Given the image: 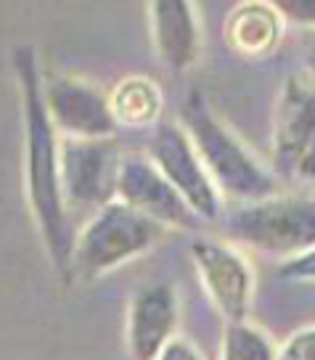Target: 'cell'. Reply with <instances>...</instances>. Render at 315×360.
Here are the masks:
<instances>
[{
    "label": "cell",
    "mask_w": 315,
    "mask_h": 360,
    "mask_svg": "<svg viewBox=\"0 0 315 360\" xmlns=\"http://www.w3.org/2000/svg\"><path fill=\"white\" fill-rule=\"evenodd\" d=\"M122 154L112 138L58 141V180L67 207H96L117 202Z\"/></svg>",
    "instance_id": "cell-4"
},
{
    "label": "cell",
    "mask_w": 315,
    "mask_h": 360,
    "mask_svg": "<svg viewBox=\"0 0 315 360\" xmlns=\"http://www.w3.org/2000/svg\"><path fill=\"white\" fill-rule=\"evenodd\" d=\"M159 56L172 72H183L196 56V24L188 3L165 0L151 6Z\"/></svg>",
    "instance_id": "cell-12"
},
{
    "label": "cell",
    "mask_w": 315,
    "mask_h": 360,
    "mask_svg": "<svg viewBox=\"0 0 315 360\" xmlns=\"http://www.w3.org/2000/svg\"><path fill=\"white\" fill-rule=\"evenodd\" d=\"M117 196L124 207L141 212L162 228L165 225H178V228L196 225V214L191 207L183 202V196L169 186L167 178L143 157H122Z\"/></svg>",
    "instance_id": "cell-9"
},
{
    "label": "cell",
    "mask_w": 315,
    "mask_h": 360,
    "mask_svg": "<svg viewBox=\"0 0 315 360\" xmlns=\"http://www.w3.org/2000/svg\"><path fill=\"white\" fill-rule=\"evenodd\" d=\"M175 294L167 283L146 286L133 297L127 318V342L135 360H157L175 328Z\"/></svg>",
    "instance_id": "cell-11"
},
{
    "label": "cell",
    "mask_w": 315,
    "mask_h": 360,
    "mask_svg": "<svg viewBox=\"0 0 315 360\" xmlns=\"http://www.w3.org/2000/svg\"><path fill=\"white\" fill-rule=\"evenodd\" d=\"M183 120L199 148V157L207 162V169L223 191L238 199H259L273 193V178L225 133L199 93H191L188 101L183 103Z\"/></svg>",
    "instance_id": "cell-3"
},
{
    "label": "cell",
    "mask_w": 315,
    "mask_h": 360,
    "mask_svg": "<svg viewBox=\"0 0 315 360\" xmlns=\"http://www.w3.org/2000/svg\"><path fill=\"white\" fill-rule=\"evenodd\" d=\"M276 34V22L265 8H247L238 13V19L233 22V40L241 48H265L273 43Z\"/></svg>",
    "instance_id": "cell-15"
},
{
    "label": "cell",
    "mask_w": 315,
    "mask_h": 360,
    "mask_svg": "<svg viewBox=\"0 0 315 360\" xmlns=\"http://www.w3.org/2000/svg\"><path fill=\"white\" fill-rule=\"evenodd\" d=\"M307 61H310V69L315 75V30L307 32Z\"/></svg>",
    "instance_id": "cell-19"
},
{
    "label": "cell",
    "mask_w": 315,
    "mask_h": 360,
    "mask_svg": "<svg viewBox=\"0 0 315 360\" xmlns=\"http://www.w3.org/2000/svg\"><path fill=\"white\" fill-rule=\"evenodd\" d=\"M278 360H315V328H307L286 345Z\"/></svg>",
    "instance_id": "cell-16"
},
{
    "label": "cell",
    "mask_w": 315,
    "mask_h": 360,
    "mask_svg": "<svg viewBox=\"0 0 315 360\" xmlns=\"http://www.w3.org/2000/svg\"><path fill=\"white\" fill-rule=\"evenodd\" d=\"M276 172L286 180H315V82L294 77L276 117Z\"/></svg>",
    "instance_id": "cell-5"
},
{
    "label": "cell",
    "mask_w": 315,
    "mask_h": 360,
    "mask_svg": "<svg viewBox=\"0 0 315 360\" xmlns=\"http://www.w3.org/2000/svg\"><path fill=\"white\" fill-rule=\"evenodd\" d=\"M225 360H276L270 342L257 328L233 323L225 334Z\"/></svg>",
    "instance_id": "cell-14"
},
{
    "label": "cell",
    "mask_w": 315,
    "mask_h": 360,
    "mask_svg": "<svg viewBox=\"0 0 315 360\" xmlns=\"http://www.w3.org/2000/svg\"><path fill=\"white\" fill-rule=\"evenodd\" d=\"M43 101L53 127L67 138L98 141L112 138L117 130L112 103L90 82L67 75L48 77L43 79Z\"/></svg>",
    "instance_id": "cell-7"
},
{
    "label": "cell",
    "mask_w": 315,
    "mask_h": 360,
    "mask_svg": "<svg viewBox=\"0 0 315 360\" xmlns=\"http://www.w3.org/2000/svg\"><path fill=\"white\" fill-rule=\"evenodd\" d=\"M157 360H199V355L186 339H169L157 355Z\"/></svg>",
    "instance_id": "cell-17"
},
{
    "label": "cell",
    "mask_w": 315,
    "mask_h": 360,
    "mask_svg": "<svg viewBox=\"0 0 315 360\" xmlns=\"http://www.w3.org/2000/svg\"><path fill=\"white\" fill-rule=\"evenodd\" d=\"M283 276H294V278H315V249L307 252L302 257L292 259L286 268H283Z\"/></svg>",
    "instance_id": "cell-18"
},
{
    "label": "cell",
    "mask_w": 315,
    "mask_h": 360,
    "mask_svg": "<svg viewBox=\"0 0 315 360\" xmlns=\"http://www.w3.org/2000/svg\"><path fill=\"white\" fill-rule=\"evenodd\" d=\"M112 112L117 122L124 124H143L151 122L159 112V96L154 85H148L146 79H127L120 85L114 96Z\"/></svg>",
    "instance_id": "cell-13"
},
{
    "label": "cell",
    "mask_w": 315,
    "mask_h": 360,
    "mask_svg": "<svg viewBox=\"0 0 315 360\" xmlns=\"http://www.w3.org/2000/svg\"><path fill=\"white\" fill-rule=\"evenodd\" d=\"M162 225L124 207L122 202L106 204L75 238L69 278H98L101 273L133 259L135 255H143L162 238Z\"/></svg>",
    "instance_id": "cell-2"
},
{
    "label": "cell",
    "mask_w": 315,
    "mask_h": 360,
    "mask_svg": "<svg viewBox=\"0 0 315 360\" xmlns=\"http://www.w3.org/2000/svg\"><path fill=\"white\" fill-rule=\"evenodd\" d=\"M231 231L241 241L268 252H294L315 244V202L268 199L249 204L231 217Z\"/></svg>",
    "instance_id": "cell-6"
},
{
    "label": "cell",
    "mask_w": 315,
    "mask_h": 360,
    "mask_svg": "<svg viewBox=\"0 0 315 360\" xmlns=\"http://www.w3.org/2000/svg\"><path fill=\"white\" fill-rule=\"evenodd\" d=\"M193 259L202 270L204 283L217 307L233 323H241L249 310V294H252V276L244 259L212 241H196Z\"/></svg>",
    "instance_id": "cell-10"
},
{
    "label": "cell",
    "mask_w": 315,
    "mask_h": 360,
    "mask_svg": "<svg viewBox=\"0 0 315 360\" xmlns=\"http://www.w3.org/2000/svg\"><path fill=\"white\" fill-rule=\"evenodd\" d=\"M151 165L167 178V183L183 196V202L193 210V214L214 220L217 214V196L204 167L193 154L188 138L175 124L162 122L148 141Z\"/></svg>",
    "instance_id": "cell-8"
},
{
    "label": "cell",
    "mask_w": 315,
    "mask_h": 360,
    "mask_svg": "<svg viewBox=\"0 0 315 360\" xmlns=\"http://www.w3.org/2000/svg\"><path fill=\"white\" fill-rule=\"evenodd\" d=\"M13 72L19 79V90H22L24 180H27L30 210L34 214V223H37V231L43 236L53 268L69 278L75 236H72L67 204L61 196V180H58V135L45 109L43 77H40L37 58L30 45L13 51Z\"/></svg>",
    "instance_id": "cell-1"
}]
</instances>
